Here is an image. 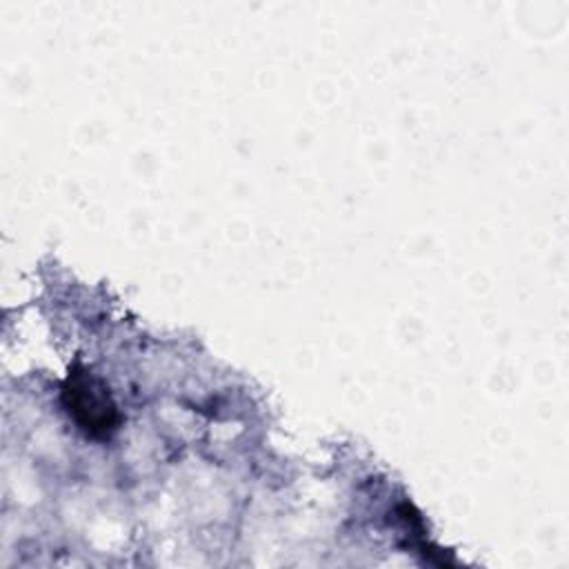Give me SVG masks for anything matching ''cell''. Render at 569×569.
Listing matches in <instances>:
<instances>
[{
  "instance_id": "obj_1",
  "label": "cell",
  "mask_w": 569,
  "mask_h": 569,
  "mask_svg": "<svg viewBox=\"0 0 569 569\" xmlns=\"http://www.w3.org/2000/svg\"><path fill=\"white\" fill-rule=\"evenodd\" d=\"M62 402L73 422L96 440L111 438L118 429L120 413L109 387L82 365H73L64 380Z\"/></svg>"
}]
</instances>
